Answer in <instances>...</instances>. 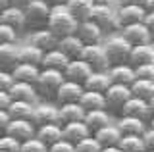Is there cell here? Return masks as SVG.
Masks as SVG:
<instances>
[{"label": "cell", "mask_w": 154, "mask_h": 152, "mask_svg": "<svg viewBox=\"0 0 154 152\" xmlns=\"http://www.w3.org/2000/svg\"><path fill=\"white\" fill-rule=\"evenodd\" d=\"M77 27V20L67 12V8L64 4H54L50 6V14H48V21H46V29L56 37V39H62V37L73 35Z\"/></svg>", "instance_id": "obj_1"}, {"label": "cell", "mask_w": 154, "mask_h": 152, "mask_svg": "<svg viewBox=\"0 0 154 152\" xmlns=\"http://www.w3.org/2000/svg\"><path fill=\"white\" fill-rule=\"evenodd\" d=\"M64 79H66L64 73L58 69H41L37 81L33 83V87H35L38 96L46 98V100H50V98L54 100V94L58 91V87L64 83Z\"/></svg>", "instance_id": "obj_2"}, {"label": "cell", "mask_w": 154, "mask_h": 152, "mask_svg": "<svg viewBox=\"0 0 154 152\" xmlns=\"http://www.w3.org/2000/svg\"><path fill=\"white\" fill-rule=\"evenodd\" d=\"M23 14H25V27L37 31V29L46 27L50 6L45 4V2H38V0H31V2L23 8Z\"/></svg>", "instance_id": "obj_3"}, {"label": "cell", "mask_w": 154, "mask_h": 152, "mask_svg": "<svg viewBox=\"0 0 154 152\" xmlns=\"http://www.w3.org/2000/svg\"><path fill=\"white\" fill-rule=\"evenodd\" d=\"M104 52H106V58H108L110 65L116 64H127L129 58V52H131V44L123 39L122 35L118 37H110L108 41L104 42Z\"/></svg>", "instance_id": "obj_4"}, {"label": "cell", "mask_w": 154, "mask_h": 152, "mask_svg": "<svg viewBox=\"0 0 154 152\" xmlns=\"http://www.w3.org/2000/svg\"><path fill=\"white\" fill-rule=\"evenodd\" d=\"M131 98V91L125 85H116L112 83L104 93V102H106V112L108 114H122L123 104Z\"/></svg>", "instance_id": "obj_5"}, {"label": "cell", "mask_w": 154, "mask_h": 152, "mask_svg": "<svg viewBox=\"0 0 154 152\" xmlns=\"http://www.w3.org/2000/svg\"><path fill=\"white\" fill-rule=\"evenodd\" d=\"M89 20L96 23L102 29V33L106 31H114L118 29V17H116V10L110 8V4H102V6H93V10L89 14Z\"/></svg>", "instance_id": "obj_6"}, {"label": "cell", "mask_w": 154, "mask_h": 152, "mask_svg": "<svg viewBox=\"0 0 154 152\" xmlns=\"http://www.w3.org/2000/svg\"><path fill=\"white\" fill-rule=\"evenodd\" d=\"M81 60L85 62L93 71H108L110 62L106 58V52L102 44H89L81 52Z\"/></svg>", "instance_id": "obj_7"}, {"label": "cell", "mask_w": 154, "mask_h": 152, "mask_svg": "<svg viewBox=\"0 0 154 152\" xmlns=\"http://www.w3.org/2000/svg\"><path fill=\"white\" fill-rule=\"evenodd\" d=\"M73 35L83 42L85 46L89 44H102V37L104 33L96 23H93L91 20H83V21H77V27H75V33Z\"/></svg>", "instance_id": "obj_8"}, {"label": "cell", "mask_w": 154, "mask_h": 152, "mask_svg": "<svg viewBox=\"0 0 154 152\" xmlns=\"http://www.w3.org/2000/svg\"><path fill=\"white\" fill-rule=\"evenodd\" d=\"M31 123L35 127L46 125V123H60L58 121V106L50 102H41L33 106V114H31Z\"/></svg>", "instance_id": "obj_9"}, {"label": "cell", "mask_w": 154, "mask_h": 152, "mask_svg": "<svg viewBox=\"0 0 154 152\" xmlns=\"http://www.w3.org/2000/svg\"><path fill=\"white\" fill-rule=\"evenodd\" d=\"M35 129L37 127L31 123V120H10V123L6 125L4 133H6L8 137H12V139L23 142V141L35 137Z\"/></svg>", "instance_id": "obj_10"}, {"label": "cell", "mask_w": 154, "mask_h": 152, "mask_svg": "<svg viewBox=\"0 0 154 152\" xmlns=\"http://www.w3.org/2000/svg\"><path fill=\"white\" fill-rule=\"evenodd\" d=\"M122 37L129 42L131 46H141V44H150V35H148L144 23H131V25L122 27Z\"/></svg>", "instance_id": "obj_11"}, {"label": "cell", "mask_w": 154, "mask_h": 152, "mask_svg": "<svg viewBox=\"0 0 154 152\" xmlns=\"http://www.w3.org/2000/svg\"><path fill=\"white\" fill-rule=\"evenodd\" d=\"M81 94H83V85L64 79V83L58 87V91L54 94V102H56V106H60V104H69V102H77Z\"/></svg>", "instance_id": "obj_12"}, {"label": "cell", "mask_w": 154, "mask_h": 152, "mask_svg": "<svg viewBox=\"0 0 154 152\" xmlns=\"http://www.w3.org/2000/svg\"><path fill=\"white\" fill-rule=\"evenodd\" d=\"M91 71H93V69H91L89 65L79 58V60H69V62H67L66 69L62 71V73H64V77L67 79V81H73V83L83 85L85 79L91 75Z\"/></svg>", "instance_id": "obj_13"}, {"label": "cell", "mask_w": 154, "mask_h": 152, "mask_svg": "<svg viewBox=\"0 0 154 152\" xmlns=\"http://www.w3.org/2000/svg\"><path fill=\"white\" fill-rule=\"evenodd\" d=\"M144 16H146L144 6H119L118 12H116L119 27L131 25V23H141L144 20Z\"/></svg>", "instance_id": "obj_14"}, {"label": "cell", "mask_w": 154, "mask_h": 152, "mask_svg": "<svg viewBox=\"0 0 154 152\" xmlns=\"http://www.w3.org/2000/svg\"><path fill=\"white\" fill-rule=\"evenodd\" d=\"M8 94L12 100H21V102H31V104H37L38 100V94L31 83L14 81V85L8 89Z\"/></svg>", "instance_id": "obj_15"}, {"label": "cell", "mask_w": 154, "mask_h": 152, "mask_svg": "<svg viewBox=\"0 0 154 152\" xmlns=\"http://www.w3.org/2000/svg\"><path fill=\"white\" fill-rule=\"evenodd\" d=\"M58 50L66 56L67 60H79L81 58V52H83L85 44L77 39L75 35H67V37H62L58 39Z\"/></svg>", "instance_id": "obj_16"}, {"label": "cell", "mask_w": 154, "mask_h": 152, "mask_svg": "<svg viewBox=\"0 0 154 152\" xmlns=\"http://www.w3.org/2000/svg\"><path fill=\"white\" fill-rule=\"evenodd\" d=\"M119 116H131V117H139V120L148 121V117H150V108H148L146 100H141V98H137V96H131L127 102L123 104Z\"/></svg>", "instance_id": "obj_17"}, {"label": "cell", "mask_w": 154, "mask_h": 152, "mask_svg": "<svg viewBox=\"0 0 154 152\" xmlns=\"http://www.w3.org/2000/svg\"><path fill=\"white\" fill-rule=\"evenodd\" d=\"M108 77H110V81L116 83V85H125V87H129V85L135 81V69L129 64H116V65H110L108 68Z\"/></svg>", "instance_id": "obj_18"}, {"label": "cell", "mask_w": 154, "mask_h": 152, "mask_svg": "<svg viewBox=\"0 0 154 152\" xmlns=\"http://www.w3.org/2000/svg\"><path fill=\"white\" fill-rule=\"evenodd\" d=\"M83 117H85V110L79 106V102H69V104H60L58 106V121H60V125L83 121Z\"/></svg>", "instance_id": "obj_19"}, {"label": "cell", "mask_w": 154, "mask_h": 152, "mask_svg": "<svg viewBox=\"0 0 154 152\" xmlns=\"http://www.w3.org/2000/svg\"><path fill=\"white\" fill-rule=\"evenodd\" d=\"M0 21L6 23V25H10L12 29H16V31H21L23 27H25V14H23V8L10 4L6 10L0 12Z\"/></svg>", "instance_id": "obj_20"}, {"label": "cell", "mask_w": 154, "mask_h": 152, "mask_svg": "<svg viewBox=\"0 0 154 152\" xmlns=\"http://www.w3.org/2000/svg\"><path fill=\"white\" fill-rule=\"evenodd\" d=\"M122 135H139L141 137L144 131H146V121L144 120H139V117H131V116H119L118 120V125Z\"/></svg>", "instance_id": "obj_21"}, {"label": "cell", "mask_w": 154, "mask_h": 152, "mask_svg": "<svg viewBox=\"0 0 154 152\" xmlns=\"http://www.w3.org/2000/svg\"><path fill=\"white\" fill-rule=\"evenodd\" d=\"M127 64L131 65V68H137V65H143V64H154V48L150 44L131 46Z\"/></svg>", "instance_id": "obj_22"}, {"label": "cell", "mask_w": 154, "mask_h": 152, "mask_svg": "<svg viewBox=\"0 0 154 152\" xmlns=\"http://www.w3.org/2000/svg\"><path fill=\"white\" fill-rule=\"evenodd\" d=\"M112 85L108 77V71H91V75L85 79L83 83V91L91 93H106V89Z\"/></svg>", "instance_id": "obj_23"}, {"label": "cell", "mask_w": 154, "mask_h": 152, "mask_svg": "<svg viewBox=\"0 0 154 152\" xmlns=\"http://www.w3.org/2000/svg\"><path fill=\"white\" fill-rule=\"evenodd\" d=\"M35 139H38L42 144H46V148L50 144H54L56 141L62 139V125L60 123H46L35 129Z\"/></svg>", "instance_id": "obj_24"}, {"label": "cell", "mask_w": 154, "mask_h": 152, "mask_svg": "<svg viewBox=\"0 0 154 152\" xmlns=\"http://www.w3.org/2000/svg\"><path fill=\"white\" fill-rule=\"evenodd\" d=\"M91 133H89V129H87V125L83 121H73V123H64L62 125V139L71 142V144L79 142L81 139H85Z\"/></svg>", "instance_id": "obj_25"}, {"label": "cell", "mask_w": 154, "mask_h": 152, "mask_svg": "<svg viewBox=\"0 0 154 152\" xmlns=\"http://www.w3.org/2000/svg\"><path fill=\"white\" fill-rule=\"evenodd\" d=\"M93 137L96 139V142H98L100 146H118L119 139H122V133H119V129L116 125H112V123H108V125H104L102 129L94 131Z\"/></svg>", "instance_id": "obj_26"}, {"label": "cell", "mask_w": 154, "mask_h": 152, "mask_svg": "<svg viewBox=\"0 0 154 152\" xmlns=\"http://www.w3.org/2000/svg\"><path fill=\"white\" fill-rule=\"evenodd\" d=\"M31 44L37 46V48L42 50V52H48V50H54L58 46V39L46 29V27H42V29H37L31 35Z\"/></svg>", "instance_id": "obj_27"}, {"label": "cell", "mask_w": 154, "mask_h": 152, "mask_svg": "<svg viewBox=\"0 0 154 152\" xmlns=\"http://www.w3.org/2000/svg\"><path fill=\"white\" fill-rule=\"evenodd\" d=\"M83 123L87 125L89 133L93 135L94 131L102 129L104 125H108V123H110V114L106 112V110H91V112H85Z\"/></svg>", "instance_id": "obj_28"}, {"label": "cell", "mask_w": 154, "mask_h": 152, "mask_svg": "<svg viewBox=\"0 0 154 152\" xmlns=\"http://www.w3.org/2000/svg\"><path fill=\"white\" fill-rule=\"evenodd\" d=\"M67 62H69V60H67L58 48H54V50H48V52L42 54L41 69H58V71H64L66 65H67Z\"/></svg>", "instance_id": "obj_29"}, {"label": "cell", "mask_w": 154, "mask_h": 152, "mask_svg": "<svg viewBox=\"0 0 154 152\" xmlns=\"http://www.w3.org/2000/svg\"><path fill=\"white\" fill-rule=\"evenodd\" d=\"M38 71L41 68L38 65H33V64H17L10 73H12L14 81H21V83H35L37 77H38Z\"/></svg>", "instance_id": "obj_30"}, {"label": "cell", "mask_w": 154, "mask_h": 152, "mask_svg": "<svg viewBox=\"0 0 154 152\" xmlns=\"http://www.w3.org/2000/svg\"><path fill=\"white\" fill-rule=\"evenodd\" d=\"M79 106L85 112L91 110H106V102H104V93H91V91H83V94L79 96Z\"/></svg>", "instance_id": "obj_31"}, {"label": "cell", "mask_w": 154, "mask_h": 152, "mask_svg": "<svg viewBox=\"0 0 154 152\" xmlns=\"http://www.w3.org/2000/svg\"><path fill=\"white\" fill-rule=\"evenodd\" d=\"M33 106L31 102H21V100H12L8 104L6 112L10 116V120H31L33 114Z\"/></svg>", "instance_id": "obj_32"}, {"label": "cell", "mask_w": 154, "mask_h": 152, "mask_svg": "<svg viewBox=\"0 0 154 152\" xmlns=\"http://www.w3.org/2000/svg\"><path fill=\"white\" fill-rule=\"evenodd\" d=\"M42 54H45V52L38 50L37 46H33L31 42H29L27 46L17 48V64H33V65H38V68H41Z\"/></svg>", "instance_id": "obj_33"}, {"label": "cell", "mask_w": 154, "mask_h": 152, "mask_svg": "<svg viewBox=\"0 0 154 152\" xmlns=\"http://www.w3.org/2000/svg\"><path fill=\"white\" fill-rule=\"evenodd\" d=\"M17 65V46L14 44H0V69L12 71Z\"/></svg>", "instance_id": "obj_34"}, {"label": "cell", "mask_w": 154, "mask_h": 152, "mask_svg": "<svg viewBox=\"0 0 154 152\" xmlns=\"http://www.w3.org/2000/svg\"><path fill=\"white\" fill-rule=\"evenodd\" d=\"M66 8L77 21H83V20H89V14L93 10V2L91 0H69L66 4Z\"/></svg>", "instance_id": "obj_35"}, {"label": "cell", "mask_w": 154, "mask_h": 152, "mask_svg": "<svg viewBox=\"0 0 154 152\" xmlns=\"http://www.w3.org/2000/svg\"><path fill=\"white\" fill-rule=\"evenodd\" d=\"M129 91H131V96H137L141 100H146L154 94V81H144V79H135V81L129 85Z\"/></svg>", "instance_id": "obj_36"}, {"label": "cell", "mask_w": 154, "mask_h": 152, "mask_svg": "<svg viewBox=\"0 0 154 152\" xmlns=\"http://www.w3.org/2000/svg\"><path fill=\"white\" fill-rule=\"evenodd\" d=\"M118 148L122 152H144L143 139L139 135H122L118 142Z\"/></svg>", "instance_id": "obj_37"}, {"label": "cell", "mask_w": 154, "mask_h": 152, "mask_svg": "<svg viewBox=\"0 0 154 152\" xmlns=\"http://www.w3.org/2000/svg\"><path fill=\"white\" fill-rule=\"evenodd\" d=\"M102 146L96 142V139L93 135L85 137V139H81L79 142H75L73 144V152H100Z\"/></svg>", "instance_id": "obj_38"}, {"label": "cell", "mask_w": 154, "mask_h": 152, "mask_svg": "<svg viewBox=\"0 0 154 152\" xmlns=\"http://www.w3.org/2000/svg\"><path fill=\"white\" fill-rule=\"evenodd\" d=\"M17 152H46V144H42L38 139H27L23 142H19V150Z\"/></svg>", "instance_id": "obj_39"}, {"label": "cell", "mask_w": 154, "mask_h": 152, "mask_svg": "<svg viewBox=\"0 0 154 152\" xmlns=\"http://www.w3.org/2000/svg\"><path fill=\"white\" fill-rule=\"evenodd\" d=\"M17 41V31L0 21V44H14Z\"/></svg>", "instance_id": "obj_40"}, {"label": "cell", "mask_w": 154, "mask_h": 152, "mask_svg": "<svg viewBox=\"0 0 154 152\" xmlns=\"http://www.w3.org/2000/svg\"><path fill=\"white\" fill-rule=\"evenodd\" d=\"M135 69V79H144V81H154V64H143Z\"/></svg>", "instance_id": "obj_41"}, {"label": "cell", "mask_w": 154, "mask_h": 152, "mask_svg": "<svg viewBox=\"0 0 154 152\" xmlns=\"http://www.w3.org/2000/svg\"><path fill=\"white\" fill-rule=\"evenodd\" d=\"M17 150H19V141L2 133L0 135V152H17Z\"/></svg>", "instance_id": "obj_42"}, {"label": "cell", "mask_w": 154, "mask_h": 152, "mask_svg": "<svg viewBox=\"0 0 154 152\" xmlns=\"http://www.w3.org/2000/svg\"><path fill=\"white\" fill-rule=\"evenodd\" d=\"M141 139H143L144 152H154V129L152 127H146V131L141 135Z\"/></svg>", "instance_id": "obj_43"}, {"label": "cell", "mask_w": 154, "mask_h": 152, "mask_svg": "<svg viewBox=\"0 0 154 152\" xmlns=\"http://www.w3.org/2000/svg\"><path fill=\"white\" fill-rule=\"evenodd\" d=\"M46 152H73V144L67 142V141H64V139H60V141H56L54 144L48 146Z\"/></svg>", "instance_id": "obj_44"}, {"label": "cell", "mask_w": 154, "mask_h": 152, "mask_svg": "<svg viewBox=\"0 0 154 152\" xmlns=\"http://www.w3.org/2000/svg\"><path fill=\"white\" fill-rule=\"evenodd\" d=\"M14 85V77H12V73L6 69H0V91H6L8 93V89Z\"/></svg>", "instance_id": "obj_45"}, {"label": "cell", "mask_w": 154, "mask_h": 152, "mask_svg": "<svg viewBox=\"0 0 154 152\" xmlns=\"http://www.w3.org/2000/svg\"><path fill=\"white\" fill-rule=\"evenodd\" d=\"M144 27H146V31H148V35H150V41L154 42V12H146V16H144Z\"/></svg>", "instance_id": "obj_46"}, {"label": "cell", "mask_w": 154, "mask_h": 152, "mask_svg": "<svg viewBox=\"0 0 154 152\" xmlns=\"http://www.w3.org/2000/svg\"><path fill=\"white\" fill-rule=\"evenodd\" d=\"M10 123V116L6 110H0V135L4 133V129H6V125Z\"/></svg>", "instance_id": "obj_47"}, {"label": "cell", "mask_w": 154, "mask_h": 152, "mask_svg": "<svg viewBox=\"0 0 154 152\" xmlns=\"http://www.w3.org/2000/svg\"><path fill=\"white\" fill-rule=\"evenodd\" d=\"M10 102H12V98H10V94H8L6 91H0V110H6Z\"/></svg>", "instance_id": "obj_48"}, {"label": "cell", "mask_w": 154, "mask_h": 152, "mask_svg": "<svg viewBox=\"0 0 154 152\" xmlns=\"http://www.w3.org/2000/svg\"><path fill=\"white\" fill-rule=\"evenodd\" d=\"M119 6H144V0H119Z\"/></svg>", "instance_id": "obj_49"}, {"label": "cell", "mask_w": 154, "mask_h": 152, "mask_svg": "<svg viewBox=\"0 0 154 152\" xmlns=\"http://www.w3.org/2000/svg\"><path fill=\"white\" fill-rule=\"evenodd\" d=\"M29 2H31V0H10V4H14V6H19V8H25Z\"/></svg>", "instance_id": "obj_50"}, {"label": "cell", "mask_w": 154, "mask_h": 152, "mask_svg": "<svg viewBox=\"0 0 154 152\" xmlns=\"http://www.w3.org/2000/svg\"><path fill=\"white\" fill-rule=\"evenodd\" d=\"M144 10H146V12H154V0H144Z\"/></svg>", "instance_id": "obj_51"}, {"label": "cell", "mask_w": 154, "mask_h": 152, "mask_svg": "<svg viewBox=\"0 0 154 152\" xmlns=\"http://www.w3.org/2000/svg\"><path fill=\"white\" fill-rule=\"evenodd\" d=\"M100 152H122V150L118 146H104V148H100Z\"/></svg>", "instance_id": "obj_52"}, {"label": "cell", "mask_w": 154, "mask_h": 152, "mask_svg": "<svg viewBox=\"0 0 154 152\" xmlns=\"http://www.w3.org/2000/svg\"><path fill=\"white\" fill-rule=\"evenodd\" d=\"M93 6H102V4H110V0H91Z\"/></svg>", "instance_id": "obj_53"}, {"label": "cell", "mask_w": 154, "mask_h": 152, "mask_svg": "<svg viewBox=\"0 0 154 152\" xmlns=\"http://www.w3.org/2000/svg\"><path fill=\"white\" fill-rule=\"evenodd\" d=\"M148 108H150V116H152V114H154V94L148 98Z\"/></svg>", "instance_id": "obj_54"}, {"label": "cell", "mask_w": 154, "mask_h": 152, "mask_svg": "<svg viewBox=\"0 0 154 152\" xmlns=\"http://www.w3.org/2000/svg\"><path fill=\"white\" fill-rule=\"evenodd\" d=\"M10 6V0H0V12L6 10V8Z\"/></svg>", "instance_id": "obj_55"}, {"label": "cell", "mask_w": 154, "mask_h": 152, "mask_svg": "<svg viewBox=\"0 0 154 152\" xmlns=\"http://www.w3.org/2000/svg\"><path fill=\"white\" fill-rule=\"evenodd\" d=\"M146 125H148V127H152V129H154V114H152V116H150V117H148V121H146Z\"/></svg>", "instance_id": "obj_56"}, {"label": "cell", "mask_w": 154, "mask_h": 152, "mask_svg": "<svg viewBox=\"0 0 154 152\" xmlns=\"http://www.w3.org/2000/svg\"><path fill=\"white\" fill-rule=\"evenodd\" d=\"M38 2H45V4H48V6H54L56 0H38Z\"/></svg>", "instance_id": "obj_57"}, {"label": "cell", "mask_w": 154, "mask_h": 152, "mask_svg": "<svg viewBox=\"0 0 154 152\" xmlns=\"http://www.w3.org/2000/svg\"><path fill=\"white\" fill-rule=\"evenodd\" d=\"M67 2H69V0H56V4H64V6H66Z\"/></svg>", "instance_id": "obj_58"}]
</instances>
